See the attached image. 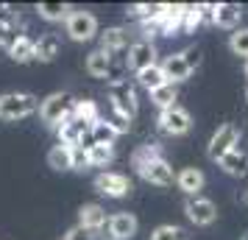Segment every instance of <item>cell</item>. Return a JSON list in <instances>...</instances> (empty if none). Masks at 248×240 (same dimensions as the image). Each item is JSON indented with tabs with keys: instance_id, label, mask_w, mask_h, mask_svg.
<instances>
[{
	"instance_id": "cell-1",
	"label": "cell",
	"mask_w": 248,
	"mask_h": 240,
	"mask_svg": "<svg viewBox=\"0 0 248 240\" xmlns=\"http://www.w3.org/2000/svg\"><path fill=\"white\" fill-rule=\"evenodd\" d=\"M39 103L42 101L31 92H6V95H0V117L9 123L25 120L34 112H39Z\"/></svg>"
},
{
	"instance_id": "cell-2",
	"label": "cell",
	"mask_w": 248,
	"mask_h": 240,
	"mask_svg": "<svg viewBox=\"0 0 248 240\" xmlns=\"http://www.w3.org/2000/svg\"><path fill=\"white\" fill-rule=\"evenodd\" d=\"M73 106H76V98L70 92H50L45 101L39 103V117H42L45 126L59 128L73 114Z\"/></svg>"
},
{
	"instance_id": "cell-3",
	"label": "cell",
	"mask_w": 248,
	"mask_h": 240,
	"mask_svg": "<svg viewBox=\"0 0 248 240\" xmlns=\"http://www.w3.org/2000/svg\"><path fill=\"white\" fill-rule=\"evenodd\" d=\"M64 31L73 42H90L98 36V20L87 9H73L70 17L64 20Z\"/></svg>"
},
{
	"instance_id": "cell-4",
	"label": "cell",
	"mask_w": 248,
	"mask_h": 240,
	"mask_svg": "<svg viewBox=\"0 0 248 240\" xmlns=\"http://www.w3.org/2000/svg\"><path fill=\"white\" fill-rule=\"evenodd\" d=\"M109 101H112V109H117L125 117H134L140 112V98H137V84L131 79L117 81V84H109Z\"/></svg>"
},
{
	"instance_id": "cell-5",
	"label": "cell",
	"mask_w": 248,
	"mask_h": 240,
	"mask_svg": "<svg viewBox=\"0 0 248 240\" xmlns=\"http://www.w3.org/2000/svg\"><path fill=\"white\" fill-rule=\"evenodd\" d=\"M156 126L162 134H168V137H181V134H187L192 128V117L190 112L184 109V106H170V109H165V112H159L156 117Z\"/></svg>"
},
{
	"instance_id": "cell-6",
	"label": "cell",
	"mask_w": 248,
	"mask_h": 240,
	"mask_svg": "<svg viewBox=\"0 0 248 240\" xmlns=\"http://www.w3.org/2000/svg\"><path fill=\"white\" fill-rule=\"evenodd\" d=\"M137 176L148 184H156V187H170V184L176 182V173H173V168H170V162L165 157H154L145 165H140Z\"/></svg>"
},
{
	"instance_id": "cell-7",
	"label": "cell",
	"mask_w": 248,
	"mask_h": 240,
	"mask_svg": "<svg viewBox=\"0 0 248 240\" xmlns=\"http://www.w3.org/2000/svg\"><path fill=\"white\" fill-rule=\"evenodd\" d=\"M95 190L101 195H109V198H125L131 195V179L125 173H117V171H101L95 176Z\"/></svg>"
},
{
	"instance_id": "cell-8",
	"label": "cell",
	"mask_w": 248,
	"mask_h": 240,
	"mask_svg": "<svg viewBox=\"0 0 248 240\" xmlns=\"http://www.w3.org/2000/svg\"><path fill=\"white\" fill-rule=\"evenodd\" d=\"M237 143H240V131H237V126H234V123H223V126L212 134L206 154H209V160H212V162H220L229 151L237 148Z\"/></svg>"
},
{
	"instance_id": "cell-9",
	"label": "cell",
	"mask_w": 248,
	"mask_h": 240,
	"mask_svg": "<svg viewBox=\"0 0 248 240\" xmlns=\"http://www.w3.org/2000/svg\"><path fill=\"white\" fill-rule=\"evenodd\" d=\"M137 229H140V224H137V218L131 215V212H114V215H109V224L101 229L98 238H103V240H131L137 235Z\"/></svg>"
},
{
	"instance_id": "cell-10",
	"label": "cell",
	"mask_w": 248,
	"mask_h": 240,
	"mask_svg": "<svg viewBox=\"0 0 248 240\" xmlns=\"http://www.w3.org/2000/svg\"><path fill=\"white\" fill-rule=\"evenodd\" d=\"M125 64H128V70H134V73L156 64V45L151 39H134L131 48H128V53H125Z\"/></svg>"
},
{
	"instance_id": "cell-11",
	"label": "cell",
	"mask_w": 248,
	"mask_h": 240,
	"mask_svg": "<svg viewBox=\"0 0 248 240\" xmlns=\"http://www.w3.org/2000/svg\"><path fill=\"white\" fill-rule=\"evenodd\" d=\"M125 48H131V31L125 25H112L98 34V50L109 53V56H117Z\"/></svg>"
},
{
	"instance_id": "cell-12",
	"label": "cell",
	"mask_w": 248,
	"mask_h": 240,
	"mask_svg": "<svg viewBox=\"0 0 248 240\" xmlns=\"http://www.w3.org/2000/svg\"><path fill=\"white\" fill-rule=\"evenodd\" d=\"M184 215L190 218L195 226H209V224H215V218H217V207L209 198L195 195V198H187L184 201Z\"/></svg>"
},
{
	"instance_id": "cell-13",
	"label": "cell",
	"mask_w": 248,
	"mask_h": 240,
	"mask_svg": "<svg viewBox=\"0 0 248 240\" xmlns=\"http://www.w3.org/2000/svg\"><path fill=\"white\" fill-rule=\"evenodd\" d=\"M20 39V12L14 6H0V48H9Z\"/></svg>"
},
{
	"instance_id": "cell-14",
	"label": "cell",
	"mask_w": 248,
	"mask_h": 240,
	"mask_svg": "<svg viewBox=\"0 0 248 240\" xmlns=\"http://www.w3.org/2000/svg\"><path fill=\"white\" fill-rule=\"evenodd\" d=\"M90 128H92V126H87V123H84V120H78L76 114H70L67 120H64V123L56 128L59 143H62V145H67V148H78L81 140L90 134Z\"/></svg>"
},
{
	"instance_id": "cell-15",
	"label": "cell",
	"mask_w": 248,
	"mask_h": 240,
	"mask_svg": "<svg viewBox=\"0 0 248 240\" xmlns=\"http://www.w3.org/2000/svg\"><path fill=\"white\" fill-rule=\"evenodd\" d=\"M243 14H246V12H243V6H240V3H215L212 25L237 31V28H240V20H243Z\"/></svg>"
},
{
	"instance_id": "cell-16",
	"label": "cell",
	"mask_w": 248,
	"mask_h": 240,
	"mask_svg": "<svg viewBox=\"0 0 248 240\" xmlns=\"http://www.w3.org/2000/svg\"><path fill=\"white\" fill-rule=\"evenodd\" d=\"M162 73H165L168 84H181V81H187L192 76V70L187 67L181 53H170V56L162 59Z\"/></svg>"
},
{
	"instance_id": "cell-17",
	"label": "cell",
	"mask_w": 248,
	"mask_h": 240,
	"mask_svg": "<svg viewBox=\"0 0 248 240\" xmlns=\"http://www.w3.org/2000/svg\"><path fill=\"white\" fill-rule=\"evenodd\" d=\"M78 224L84 229L95 232V235H101V229L109 224V215H106V209L101 204H84L78 209Z\"/></svg>"
},
{
	"instance_id": "cell-18",
	"label": "cell",
	"mask_w": 248,
	"mask_h": 240,
	"mask_svg": "<svg viewBox=\"0 0 248 240\" xmlns=\"http://www.w3.org/2000/svg\"><path fill=\"white\" fill-rule=\"evenodd\" d=\"M203 173L198 171V168H184V171H179L176 173V184H179V190L187 198H195V195H201V190H203Z\"/></svg>"
},
{
	"instance_id": "cell-19",
	"label": "cell",
	"mask_w": 248,
	"mask_h": 240,
	"mask_svg": "<svg viewBox=\"0 0 248 240\" xmlns=\"http://www.w3.org/2000/svg\"><path fill=\"white\" fill-rule=\"evenodd\" d=\"M162 9H165V3H134V6L125 9V17L140 23V28H142V25L154 23L159 14H162Z\"/></svg>"
},
{
	"instance_id": "cell-20",
	"label": "cell",
	"mask_w": 248,
	"mask_h": 240,
	"mask_svg": "<svg viewBox=\"0 0 248 240\" xmlns=\"http://www.w3.org/2000/svg\"><path fill=\"white\" fill-rule=\"evenodd\" d=\"M62 53V36L53 34V31H47L36 39V62H53V59Z\"/></svg>"
},
{
	"instance_id": "cell-21",
	"label": "cell",
	"mask_w": 248,
	"mask_h": 240,
	"mask_svg": "<svg viewBox=\"0 0 248 240\" xmlns=\"http://www.w3.org/2000/svg\"><path fill=\"white\" fill-rule=\"evenodd\" d=\"M217 168L226 171L229 176H246L248 173V151H240V148L229 151L223 160L217 162Z\"/></svg>"
},
{
	"instance_id": "cell-22",
	"label": "cell",
	"mask_w": 248,
	"mask_h": 240,
	"mask_svg": "<svg viewBox=\"0 0 248 240\" xmlns=\"http://www.w3.org/2000/svg\"><path fill=\"white\" fill-rule=\"evenodd\" d=\"M9 56L17 62V64H28V62H36V39H31L28 34H20V39L9 48Z\"/></svg>"
},
{
	"instance_id": "cell-23",
	"label": "cell",
	"mask_w": 248,
	"mask_h": 240,
	"mask_svg": "<svg viewBox=\"0 0 248 240\" xmlns=\"http://www.w3.org/2000/svg\"><path fill=\"white\" fill-rule=\"evenodd\" d=\"M134 81H137V87H142V90H148V92H154V90H159L162 84H168L165 73H162V64H151V67L134 73Z\"/></svg>"
},
{
	"instance_id": "cell-24",
	"label": "cell",
	"mask_w": 248,
	"mask_h": 240,
	"mask_svg": "<svg viewBox=\"0 0 248 240\" xmlns=\"http://www.w3.org/2000/svg\"><path fill=\"white\" fill-rule=\"evenodd\" d=\"M148 95H151V103L156 106L159 112H165L170 106H176V101H179V84H162L159 90L148 92Z\"/></svg>"
},
{
	"instance_id": "cell-25",
	"label": "cell",
	"mask_w": 248,
	"mask_h": 240,
	"mask_svg": "<svg viewBox=\"0 0 248 240\" xmlns=\"http://www.w3.org/2000/svg\"><path fill=\"white\" fill-rule=\"evenodd\" d=\"M70 12H73V6H67V3H36V14L47 23H64Z\"/></svg>"
},
{
	"instance_id": "cell-26",
	"label": "cell",
	"mask_w": 248,
	"mask_h": 240,
	"mask_svg": "<svg viewBox=\"0 0 248 240\" xmlns=\"http://www.w3.org/2000/svg\"><path fill=\"white\" fill-rule=\"evenodd\" d=\"M87 73L90 76H95V79H106V73H109V64H112V56L109 53H103V50H90L87 53Z\"/></svg>"
},
{
	"instance_id": "cell-27",
	"label": "cell",
	"mask_w": 248,
	"mask_h": 240,
	"mask_svg": "<svg viewBox=\"0 0 248 240\" xmlns=\"http://www.w3.org/2000/svg\"><path fill=\"white\" fill-rule=\"evenodd\" d=\"M47 165L53 168V171L64 173V171H73V148L67 145H53V148L47 151Z\"/></svg>"
},
{
	"instance_id": "cell-28",
	"label": "cell",
	"mask_w": 248,
	"mask_h": 240,
	"mask_svg": "<svg viewBox=\"0 0 248 240\" xmlns=\"http://www.w3.org/2000/svg\"><path fill=\"white\" fill-rule=\"evenodd\" d=\"M203 23V3H184V17H181V34H192Z\"/></svg>"
},
{
	"instance_id": "cell-29",
	"label": "cell",
	"mask_w": 248,
	"mask_h": 240,
	"mask_svg": "<svg viewBox=\"0 0 248 240\" xmlns=\"http://www.w3.org/2000/svg\"><path fill=\"white\" fill-rule=\"evenodd\" d=\"M73 114H76L78 120H84L87 126H95V123L101 120V109H98V103L92 101V98H81V101H76Z\"/></svg>"
},
{
	"instance_id": "cell-30",
	"label": "cell",
	"mask_w": 248,
	"mask_h": 240,
	"mask_svg": "<svg viewBox=\"0 0 248 240\" xmlns=\"http://www.w3.org/2000/svg\"><path fill=\"white\" fill-rule=\"evenodd\" d=\"M101 120L112 126V131L117 134V137H120V134H128V131H131V117L120 114L117 109H112V106H109V112H101Z\"/></svg>"
},
{
	"instance_id": "cell-31",
	"label": "cell",
	"mask_w": 248,
	"mask_h": 240,
	"mask_svg": "<svg viewBox=\"0 0 248 240\" xmlns=\"http://www.w3.org/2000/svg\"><path fill=\"white\" fill-rule=\"evenodd\" d=\"M90 134H92V143H95V145H114V140H117V134L112 131V126L103 123V120H98V123L90 128Z\"/></svg>"
},
{
	"instance_id": "cell-32",
	"label": "cell",
	"mask_w": 248,
	"mask_h": 240,
	"mask_svg": "<svg viewBox=\"0 0 248 240\" xmlns=\"http://www.w3.org/2000/svg\"><path fill=\"white\" fill-rule=\"evenodd\" d=\"M114 162V145H95L90 148V168H106Z\"/></svg>"
},
{
	"instance_id": "cell-33",
	"label": "cell",
	"mask_w": 248,
	"mask_h": 240,
	"mask_svg": "<svg viewBox=\"0 0 248 240\" xmlns=\"http://www.w3.org/2000/svg\"><path fill=\"white\" fill-rule=\"evenodd\" d=\"M229 48H232L234 56L248 59V28H237V31H232V36H229Z\"/></svg>"
},
{
	"instance_id": "cell-34",
	"label": "cell",
	"mask_w": 248,
	"mask_h": 240,
	"mask_svg": "<svg viewBox=\"0 0 248 240\" xmlns=\"http://www.w3.org/2000/svg\"><path fill=\"white\" fill-rule=\"evenodd\" d=\"M151 240H187V232L181 226H173V224H162L151 232Z\"/></svg>"
},
{
	"instance_id": "cell-35",
	"label": "cell",
	"mask_w": 248,
	"mask_h": 240,
	"mask_svg": "<svg viewBox=\"0 0 248 240\" xmlns=\"http://www.w3.org/2000/svg\"><path fill=\"white\" fill-rule=\"evenodd\" d=\"M90 168V151L87 148H73V171H87Z\"/></svg>"
},
{
	"instance_id": "cell-36",
	"label": "cell",
	"mask_w": 248,
	"mask_h": 240,
	"mask_svg": "<svg viewBox=\"0 0 248 240\" xmlns=\"http://www.w3.org/2000/svg\"><path fill=\"white\" fill-rule=\"evenodd\" d=\"M62 240H95V232H90V229H84L81 224H76L73 229L64 232V238Z\"/></svg>"
},
{
	"instance_id": "cell-37",
	"label": "cell",
	"mask_w": 248,
	"mask_h": 240,
	"mask_svg": "<svg viewBox=\"0 0 248 240\" xmlns=\"http://www.w3.org/2000/svg\"><path fill=\"white\" fill-rule=\"evenodd\" d=\"M181 56H184V62H187V67L190 70H195V67H201V59H203V53H201V48H187V50H181Z\"/></svg>"
},
{
	"instance_id": "cell-38",
	"label": "cell",
	"mask_w": 248,
	"mask_h": 240,
	"mask_svg": "<svg viewBox=\"0 0 248 240\" xmlns=\"http://www.w3.org/2000/svg\"><path fill=\"white\" fill-rule=\"evenodd\" d=\"M246 79H248V59H246Z\"/></svg>"
},
{
	"instance_id": "cell-39",
	"label": "cell",
	"mask_w": 248,
	"mask_h": 240,
	"mask_svg": "<svg viewBox=\"0 0 248 240\" xmlns=\"http://www.w3.org/2000/svg\"><path fill=\"white\" fill-rule=\"evenodd\" d=\"M246 204H248V190H246Z\"/></svg>"
},
{
	"instance_id": "cell-40",
	"label": "cell",
	"mask_w": 248,
	"mask_h": 240,
	"mask_svg": "<svg viewBox=\"0 0 248 240\" xmlns=\"http://www.w3.org/2000/svg\"><path fill=\"white\" fill-rule=\"evenodd\" d=\"M243 240H248V235H246V238H243Z\"/></svg>"
}]
</instances>
